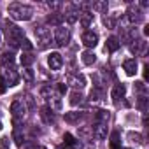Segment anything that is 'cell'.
<instances>
[{"instance_id":"7402d4cb","label":"cell","mask_w":149,"mask_h":149,"mask_svg":"<svg viewBox=\"0 0 149 149\" xmlns=\"http://www.w3.org/2000/svg\"><path fill=\"white\" fill-rule=\"evenodd\" d=\"M0 60H2V65H6V67H9V65L13 67L14 65V54L13 53H4Z\"/></svg>"},{"instance_id":"8d00e7d4","label":"cell","mask_w":149,"mask_h":149,"mask_svg":"<svg viewBox=\"0 0 149 149\" xmlns=\"http://www.w3.org/2000/svg\"><path fill=\"white\" fill-rule=\"evenodd\" d=\"M135 90L144 93V91H146V86H144V83H135Z\"/></svg>"},{"instance_id":"6da1fadb","label":"cell","mask_w":149,"mask_h":149,"mask_svg":"<svg viewBox=\"0 0 149 149\" xmlns=\"http://www.w3.org/2000/svg\"><path fill=\"white\" fill-rule=\"evenodd\" d=\"M9 16L16 21H28L32 19V14H33V9L30 6H25V4H11L9 6Z\"/></svg>"},{"instance_id":"d4e9b609","label":"cell","mask_w":149,"mask_h":149,"mask_svg":"<svg viewBox=\"0 0 149 149\" xmlns=\"http://www.w3.org/2000/svg\"><path fill=\"white\" fill-rule=\"evenodd\" d=\"M63 140H65V146H67V147H74V146L77 144V140L74 139L72 133H65V135H63Z\"/></svg>"},{"instance_id":"e575fe53","label":"cell","mask_w":149,"mask_h":149,"mask_svg":"<svg viewBox=\"0 0 149 149\" xmlns=\"http://www.w3.org/2000/svg\"><path fill=\"white\" fill-rule=\"evenodd\" d=\"M58 93H60V95H65V93H67V84L60 83V84H58Z\"/></svg>"},{"instance_id":"9a60e30c","label":"cell","mask_w":149,"mask_h":149,"mask_svg":"<svg viewBox=\"0 0 149 149\" xmlns=\"http://www.w3.org/2000/svg\"><path fill=\"white\" fill-rule=\"evenodd\" d=\"M81 60H83V63H84V65H93V63L97 61V54H95L93 51H90V49H88V51H84V53L81 54Z\"/></svg>"},{"instance_id":"44dd1931","label":"cell","mask_w":149,"mask_h":149,"mask_svg":"<svg viewBox=\"0 0 149 149\" xmlns=\"http://www.w3.org/2000/svg\"><path fill=\"white\" fill-rule=\"evenodd\" d=\"M83 104V95L79 91H72L70 93V105H79Z\"/></svg>"},{"instance_id":"8992f818","label":"cell","mask_w":149,"mask_h":149,"mask_svg":"<svg viewBox=\"0 0 149 149\" xmlns=\"http://www.w3.org/2000/svg\"><path fill=\"white\" fill-rule=\"evenodd\" d=\"M35 35L39 37V40L42 42V47H46L51 42V32L47 26H37L35 28Z\"/></svg>"},{"instance_id":"4fadbf2b","label":"cell","mask_w":149,"mask_h":149,"mask_svg":"<svg viewBox=\"0 0 149 149\" xmlns=\"http://www.w3.org/2000/svg\"><path fill=\"white\" fill-rule=\"evenodd\" d=\"M6 83H7V86H16L19 83V77H18V74L14 72V68L6 70Z\"/></svg>"},{"instance_id":"ffe728a7","label":"cell","mask_w":149,"mask_h":149,"mask_svg":"<svg viewBox=\"0 0 149 149\" xmlns=\"http://www.w3.org/2000/svg\"><path fill=\"white\" fill-rule=\"evenodd\" d=\"M19 61H21V65L26 68V67H30V65L35 61V58L32 56V53H23V54L19 56Z\"/></svg>"},{"instance_id":"60d3db41","label":"cell","mask_w":149,"mask_h":149,"mask_svg":"<svg viewBox=\"0 0 149 149\" xmlns=\"http://www.w3.org/2000/svg\"><path fill=\"white\" fill-rule=\"evenodd\" d=\"M42 149H46V147H42Z\"/></svg>"},{"instance_id":"4dcf8cb0","label":"cell","mask_w":149,"mask_h":149,"mask_svg":"<svg viewBox=\"0 0 149 149\" xmlns=\"http://www.w3.org/2000/svg\"><path fill=\"white\" fill-rule=\"evenodd\" d=\"M111 146H119V132H112V135H111Z\"/></svg>"},{"instance_id":"9c48e42d","label":"cell","mask_w":149,"mask_h":149,"mask_svg":"<svg viewBox=\"0 0 149 149\" xmlns=\"http://www.w3.org/2000/svg\"><path fill=\"white\" fill-rule=\"evenodd\" d=\"M11 112H13V118L18 121L19 118H23V114H25V105H23V102H19V100H14L13 104H11Z\"/></svg>"},{"instance_id":"d6a6232c","label":"cell","mask_w":149,"mask_h":149,"mask_svg":"<svg viewBox=\"0 0 149 149\" xmlns=\"http://www.w3.org/2000/svg\"><path fill=\"white\" fill-rule=\"evenodd\" d=\"M6 90H7V83H6V79L2 76H0V95H4Z\"/></svg>"},{"instance_id":"f35d334b","label":"cell","mask_w":149,"mask_h":149,"mask_svg":"<svg viewBox=\"0 0 149 149\" xmlns=\"http://www.w3.org/2000/svg\"><path fill=\"white\" fill-rule=\"evenodd\" d=\"M111 149H121L119 146H111Z\"/></svg>"},{"instance_id":"3957f363","label":"cell","mask_w":149,"mask_h":149,"mask_svg":"<svg viewBox=\"0 0 149 149\" xmlns=\"http://www.w3.org/2000/svg\"><path fill=\"white\" fill-rule=\"evenodd\" d=\"M68 40H70V30L65 26H58L54 30V42L58 46H65Z\"/></svg>"},{"instance_id":"1f68e13d","label":"cell","mask_w":149,"mask_h":149,"mask_svg":"<svg viewBox=\"0 0 149 149\" xmlns=\"http://www.w3.org/2000/svg\"><path fill=\"white\" fill-rule=\"evenodd\" d=\"M49 100L53 102V107H51V109H56V111L61 109V100H60V98H49Z\"/></svg>"},{"instance_id":"f546056e","label":"cell","mask_w":149,"mask_h":149,"mask_svg":"<svg viewBox=\"0 0 149 149\" xmlns=\"http://www.w3.org/2000/svg\"><path fill=\"white\" fill-rule=\"evenodd\" d=\"M11 139L6 135V137H2V139H0V149H9L11 147V142H9Z\"/></svg>"},{"instance_id":"8fae6325","label":"cell","mask_w":149,"mask_h":149,"mask_svg":"<svg viewBox=\"0 0 149 149\" xmlns=\"http://www.w3.org/2000/svg\"><path fill=\"white\" fill-rule=\"evenodd\" d=\"M93 135L98 139V140H104L107 137V125L105 123H95L93 126Z\"/></svg>"},{"instance_id":"7a4b0ae2","label":"cell","mask_w":149,"mask_h":149,"mask_svg":"<svg viewBox=\"0 0 149 149\" xmlns=\"http://www.w3.org/2000/svg\"><path fill=\"white\" fill-rule=\"evenodd\" d=\"M6 33H7V39L11 40L13 46H18V44L23 40V28H19V26H16V25L7 23V25H6Z\"/></svg>"},{"instance_id":"d6986e66","label":"cell","mask_w":149,"mask_h":149,"mask_svg":"<svg viewBox=\"0 0 149 149\" xmlns=\"http://www.w3.org/2000/svg\"><path fill=\"white\" fill-rule=\"evenodd\" d=\"M79 21H81V25H83L84 28H88V26L93 23V14H91V13H81V14H79Z\"/></svg>"},{"instance_id":"52a82bcc","label":"cell","mask_w":149,"mask_h":149,"mask_svg":"<svg viewBox=\"0 0 149 149\" xmlns=\"http://www.w3.org/2000/svg\"><path fill=\"white\" fill-rule=\"evenodd\" d=\"M47 65H49L51 70H60V68L63 67V58H61V54H60V53H51V54L47 56Z\"/></svg>"},{"instance_id":"74e56055","label":"cell","mask_w":149,"mask_h":149,"mask_svg":"<svg viewBox=\"0 0 149 149\" xmlns=\"http://www.w3.org/2000/svg\"><path fill=\"white\" fill-rule=\"evenodd\" d=\"M147 70H149V67H147V65H144V81H147V79H149V72H147Z\"/></svg>"},{"instance_id":"836d02e7","label":"cell","mask_w":149,"mask_h":149,"mask_svg":"<svg viewBox=\"0 0 149 149\" xmlns=\"http://www.w3.org/2000/svg\"><path fill=\"white\" fill-rule=\"evenodd\" d=\"M137 105H139L142 111H146V105H147V98H146V97H140V98H139V102H137Z\"/></svg>"},{"instance_id":"603a6c76","label":"cell","mask_w":149,"mask_h":149,"mask_svg":"<svg viewBox=\"0 0 149 149\" xmlns=\"http://www.w3.org/2000/svg\"><path fill=\"white\" fill-rule=\"evenodd\" d=\"M132 53H135V54H139V53H144V49H146V42L144 40H137L132 47Z\"/></svg>"},{"instance_id":"d590c367","label":"cell","mask_w":149,"mask_h":149,"mask_svg":"<svg viewBox=\"0 0 149 149\" xmlns=\"http://www.w3.org/2000/svg\"><path fill=\"white\" fill-rule=\"evenodd\" d=\"M104 23H105L109 28H114V19H112V18H104Z\"/></svg>"},{"instance_id":"ab89813d","label":"cell","mask_w":149,"mask_h":149,"mask_svg":"<svg viewBox=\"0 0 149 149\" xmlns=\"http://www.w3.org/2000/svg\"><path fill=\"white\" fill-rule=\"evenodd\" d=\"M0 130H2V123H0Z\"/></svg>"},{"instance_id":"e0dca14e","label":"cell","mask_w":149,"mask_h":149,"mask_svg":"<svg viewBox=\"0 0 149 149\" xmlns=\"http://www.w3.org/2000/svg\"><path fill=\"white\" fill-rule=\"evenodd\" d=\"M65 121L67 123H70V125H74V123H79V119L83 118V112H65Z\"/></svg>"},{"instance_id":"cb8c5ba5","label":"cell","mask_w":149,"mask_h":149,"mask_svg":"<svg viewBox=\"0 0 149 149\" xmlns=\"http://www.w3.org/2000/svg\"><path fill=\"white\" fill-rule=\"evenodd\" d=\"M63 19H67L70 25H74V23H76V21H79V13H67L65 16H63Z\"/></svg>"},{"instance_id":"277c9868","label":"cell","mask_w":149,"mask_h":149,"mask_svg":"<svg viewBox=\"0 0 149 149\" xmlns=\"http://www.w3.org/2000/svg\"><path fill=\"white\" fill-rule=\"evenodd\" d=\"M81 40H83V44H84L86 47H95V46L98 44V33L93 32V30H86V32L83 33Z\"/></svg>"},{"instance_id":"30bf717a","label":"cell","mask_w":149,"mask_h":149,"mask_svg":"<svg viewBox=\"0 0 149 149\" xmlns=\"http://www.w3.org/2000/svg\"><path fill=\"white\" fill-rule=\"evenodd\" d=\"M123 70L126 72V76H135L137 74V60L135 58H128L123 63Z\"/></svg>"},{"instance_id":"ac0fdd59","label":"cell","mask_w":149,"mask_h":149,"mask_svg":"<svg viewBox=\"0 0 149 149\" xmlns=\"http://www.w3.org/2000/svg\"><path fill=\"white\" fill-rule=\"evenodd\" d=\"M61 21H63V14H60V13H53V14H49V16H47V23H49V25L60 26V25H61Z\"/></svg>"},{"instance_id":"2e32d148","label":"cell","mask_w":149,"mask_h":149,"mask_svg":"<svg viewBox=\"0 0 149 149\" xmlns=\"http://www.w3.org/2000/svg\"><path fill=\"white\" fill-rule=\"evenodd\" d=\"M109 118H111V114H109V111H104V109H98V111L95 112V123H105V125H107V121H109Z\"/></svg>"},{"instance_id":"f1b7e54d","label":"cell","mask_w":149,"mask_h":149,"mask_svg":"<svg viewBox=\"0 0 149 149\" xmlns=\"http://www.w3.org/2000/svg\"><path fill=\"white\" fill-rule=\"evenodd\" d=\"M13 137H14V142H16L18 146H23V135H21V132H19L18 128L14 130V135H13Z\"/></svg>"},{"instance_id":"83f0119b","label":"cell","mask_w":149,"mask_h":149,"mask_svg":"<svg viewBox=\"0 0 149 149\" xmlns=\"http://www.w3.org/2000/svg\"><path fill=\"white\" fill-rule=\"evenodd\" d=\"M23 77H25L26 81H33V70H32L30 67H26V68L23 70Z\"/></svg>"},{"instance_id":"ba28073f","label":"cell","mask_w":149,"mask_h":149,"mask_svg":"<svg viewBox=\"0 0 149 149\" xmlns=\"http://www.w3.org/2000/svg\"><path fill=\"white\" fill-rule=\"evenodd\" d=\"M125 93H126L125 84H116V86L112 88V91H111V98H112V102H114V104H119V100L125 97Z\"/></svg>"},{"instance_id":"5b68a950","label":"cell","mask_w":149,"mask_h":149,"mask_svg":"<svg viewBox=\"0 0 149 149\" xmlns=\"http://www.w3.org/2000/svg\"><path fill=\"white\" fill-rule=\"evenodd\" d=\"M67 83L74 88H84L86 86V77L83 74H68L67 76Z\"/></svg>"},{"instance_id":"484cf974","label":"cell","mask_w":149,"mask_h":149,"mask_svg":"<svg viewBox=\"0 0 149 149\" xmlns=\"http://www.w3.org/2000/svg\"><path fill=\"white\" fill-rule=\"evenodd\" d=\"M19 46H21V49H23V51H26V53L33 49V44H32V42H30L28 39H23V40L19 42Z\"/></svg>"},{"instance_id":"7c38bea8","label":"cell","mask_w":149,"mask_h":149,"mask_svg":"<svg viewBox=\"0 0 149 149\" xmlns=\"http://www.w3.org/2000/svg\"><path fill=\"white\" fill-rule=\"evenodd\" d=\"M119 47H121V42H119L118 37H109V39H107V42H105V49H107L109 53H116Z\"/></svg>"},{"instance_id":"5bb4252c","label":"cell","mask_w":149,"mask_h":149,"mask_svg":"<svg viewBox=\"0 0 149 149\" xmlns=\"http://www.w3.org/2000/svg\"><path fill=\"white\" fill-rule=\"evenodd\" d=\"M40 118H42V121H44L46 125H51V123L54 121L53 109H49V107H42V109H40Z\"/></svg>"},{"instance_id":"4316f807","label":"cell","mask_w":149,"mask_h":149,"mask_svg":"<svg viewBox=\"0 0 149 149\" xmlns=\"http://www.w3.org/2000/svg\"><path fill=\"white\" fill-rule=\"evenodd\" d=\"M93 9L98 11V13H105L107 11V2H95L93 4Z\"/></svg>"}]
</instances>
